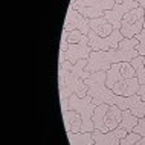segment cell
<instances>
[{"label":"cell","mask_w":145,"mask_h":145,"mask_svg":"<svg viewBox=\"0 0 145 145\" xmlns=\"http://www.w3.org/2000/svg\"><path fill=\"white\" fill-rule=\"evenodd\" d=\"M139 40L138 38H122L116 49H108V50H93L90 54L87 66H86L83 76L84 80L89 78L92 73L99 72V70H105L107 72L112 64H118V63L124 61H131L136 57H139L138 52Z\"/></svg>","instance_id":"cell-1"},{"label":"cell","mask_w":145,"mask_h":145,"mask_svg":"<svg viewBox=\"0 0 145 145\" xmlns=\"http://www.w3.org/2000/svg\"><path fill=\"white\" fill-rule=\"evenodd\" d=\"M87 66V60H81L76 64H70L63 57H58V92H60L61 112L67 110V98L76 95L80 98L87 96L89 87L81 76Z\"/></svg>","instance_id":"cell-2"},{"label":"cell","mask_w":145,"mask_h":145,"mask_svg":"<svg viewBox=\"0 0 145 145\" xmlns=\"http://www.w3.org/2000/svg\"><path fill=\"white\" fill-rule=\"evenodd\" d=\"M105 76H107V72L105 70H99V72L92 73L89 78L84 80L89 87L87 95L92 98L95 105H99V104L115 105L116 104L118 95H115L113 90L105 86Z\"/></svg>","instance_id":"cell-3"},{"label":"cell","mask_w":145,"mask_h":145,"mask_svg":"<svg viewBox=\"0 0 145 145\" xmlns=\"http://www.w3.org/2000/svg\"><path fill=\"white\" fill-rule=\"evenodd\" d=\"M96 105L93 104L92 98L89 95L84 98H80L76 95H70L67 98V110H75L83 118V130L81 131H95V125H93V112H95Z\"/></svg>","instance_id":"cell-4"},{"label":"cell","mask_w":145,"mask_h":145,"mask_svg":"<svg viewBox=\"0 0 145 145\" xmlns=\"http://www.w3.org/2000/svg\"><path fill=\"white\" fill-rule=\"evenodd\" d=\"M73 6L83 17L93 20V18L103 17L105 11H110L116 5L115 0H76L75 3H69Z\"/></svg>","instance_id":"cell-5"},{"label":"cell","mask_w":145,"mask_h":145,"mask_svg":"<svg viewBox=\"0 0 145 145\" xmlns=\"http://www.w3.org/2000/svg\"><path fill=\"white\" fill-rule=\"evenodd\" d=\"M144 22H145V12L144 8L138 6L127 12L121 23V32L125 38H135L138 34L142 32L144 29Z\"/></svg>","instance_id":"cell-6"},{"label":"cell","mask_w":145,"mask_h":145,"mask_svg":"<svg viewBox=\"0 0 145 145\" xmlns=\"http://www.w3.org/2000/svg\"><path fill=\"white\" fill-rule=\"evenodd\" d=\"M87 37H89V46L92 48V50H108V49H116L119 46L121 40L124 38V35L121 32V29H115L113 34L108 35V37H99L90 29Z\"/></svg>","instance_id":"cell-7"},{"label":"cell","mask_w":145,"mask_h":145,"mask_svg":"<svg viewBox=\"0 0 145 145\" xmlns=\"http://www.w3.org/2000/svg\"><path fill=\"white\" fill-rule=\"evenodd\" d=\"M138 6H139V3L136 0H124L122 3H116L110 11H105L104 17L112 23V26L115 29H121V23H122L124 15Z\"/></svg>","instance_id":"cell-8"},{"label":"cell","mask_w":145,"mask_h":145,"mask_svg":"<svg viewBox=\"0 0 145 145\" xmlns=\"http://www.w3.org/2000/svg\"><path fill=\"white\" fill-rule=\"evenodd\" d=\"M63 29L64 31H73V29H80L84 35H87L90 32V20L89 18L83 17L73 6L69 5L67 14H66V20L64 25H63Z\"/></svg>","instance_id":"cell-9"},{"label":"cell","mask_w":145,"mask_h":145,"mask_svg":"<svg viewBox=\"0 0 145 145\" xmlns=\"http://www.w3.org/2000/svg\"><path fill=\"white\" fill-rule=\"evenodd\" d=\"M92 52L93 50L89 46V43H78V44H69L66 52H60L58 57H63L70 64H76L81 60H89Z\"/></svg>","instance_id":"cell-10"},{"label":"cell","mask_w":145,"mask_h":145,"mask_svg":"<svg viewBox=\"0 0 145 145\" xmlns=\"http://www.w3.org/2000/svg\"><path fill=\"white\" fill-rule=\"evenodd\" d=\"M139 89H140V83L136 76L133 78H125L121 80L112 87L113 93L118 96H133V95H139Z\"/></svg>","instance_id":"cell-11"},{"label":"cell","mask_w":145,"mask_h":145,"mask_svg":"<svg viewBox=\"0 0 145 145\" xmlns=\"http://www.w3.org/2000/svg\"><path fill=\"white\" fill-rule=\"evenodd\" d=\"M121 121H122V110H121L118 105H110L108 110L105 112L104 119H103V127H101L99 131L103 133H108L113 131L119 127Z\"/></svg>","instance_id":"cell-12"},{"label":"cell","mask_w":145,"mask_h":145,"mask_svg":"<svg viewBox=\"0 0 145 145\" xmlns=\"http://www.w3.org/2000/svg\"><path fill=\"white\" fill-rule=\"evenodd\" d=\"M63 113V121H64L66 133H81L83 130V118L75 110H64Z\"/></svg>","instance_id":"cell-13"},{"label":"cell","mask_w":145,"mask_h":145,"mask_svg":"<svg viewBox=\"0 0 145 145\" xmlns=\"http://www.w3.org/2000/svg\"><path fill=\"white\" fill-rule=\"evenodd\" d=\"M90 29L95 34H98L99 37H108V35H112L113 31H115V28L112 26V23L108 22L104 15L90 20Z\"/></svg>","instance_id":"cell-14"},{"label":"cell","mask_w":145,"mask_h":145,"mask_svg":"<svg viewBox=\"0 0 145 145\" xmlns=\"http://www.w3.org/2000/svg\"><path fill=\"white\" fill-rule=\"evenodd\" d=\"M92 135H93V145H119L121 142V139L118 138L115 130L108 131V133L95 130V131H92Z\"/></svg>","instance_id":"cell-15"},{"label":"cell","mask_w":145,"mask_h":145,"mask_svg":"<svg viewBox=\"0 0 145 145\" xmlns=\"http://www.w3.org/2000/svg\"><path fill=\"white\" fill-rule=\"evenodd\" d=\"M70 145H93V135L89 131L81 133H67Z\"/></svg>","instance_id":"cell-16"},{"label":"cell","mask_w":145,"mask_h":145,"mask_svg":"<svg viewBox=\"0 0 145 145\" xmlns=\"http://www.w3.org/2000/svg\"><path fill=\"white\" fill-rule=\"evenodd\" d=\"M138 122H139V118L133 116L130 110H122V121L119 124V128H122L127 133H133Z\"/></svg>","instance_id":"cell-17"},{"label":"cell","mask_w":145,"mask_h":145,"mask_svg":"<svg viewBox=\"0 0 145 145\" xmlns=\"http://www.w3.org/2000/svg\"><path fill=\"white\" fill-rule=\"evenodd\" d=\"M124 80L122 73H121V67H119V63L118 64H112L110 69L107 70V76H105V86L108 89H112L118 81Z\"/></svg>","instance_id":"cell-18"},{"label":"cell","mask_w":145,"mask_h":145,"mask_svg":"<svg viewBox=\"0 0 145 145\" xmlns=\"http://www.w3.org/2000/svg\"><path fill=\"white\" fill-rule=\"evenodd\" d=\"M108 107L110 105L108 104H99L95 107V112H93V125H95V130H101V127H103V119H104V115L105 112L108 110Z\"/></svg>","instance_id":"cell-19"},{"label":"cell","mask_w":145,"mask_h":145,"mask_svg":"<svg viewBox=\"0 0 145 145\" xmlns=\"http://www.w3.org/2000/svg\"><path fill=\"white\" fill-rule=\"evenodd\" d=\"M67 41L69 44H78V43H89V37L84 35L80 29H73L67 32Z\"/></svg>","instance_id":"cell-20"},{"label":"cell","mask_w":145,"mask_h":145,"mask_svg":"<svg viewBox=\"0 0 145 145\" xmlns=\"http://www.w3.org/2000/svg\"><path fill=\"white\" fill-rule=\"evenodd\" d=\"M142 138L140 135H138V133H128L125 138H122L121 139V142H119V145H135V142H138V140Z\"/></svg>","instance_id":"cell-21"},{"label":"cell","mask_w":145,"mask_h":145,"mask_svg":"<svg viewBox=\"0 0 145 145\" xmlns=\"http://www.w3.org/2000/svg\"><path fill=\"white\" fill-rule=\"evenodd\" d=\"M135 38H138V40H139V46H138V52H139V55H140V57H144V55H145V28L142 29V32L138 34Z\"/></svg>","instance_id":"cell-22"},{"label":"cell","mask_w":145,"mask_h":145,"mask_svg":"<svg viewBox=\"0 0 145 145\" xmlns=\"http://www.w3.org/2000/svg\"><path fill=\"white\" fill-rule=\"evenodd\" d=\"M133 131L138 133V135H140V136H145V116L139 119L138 125L135 127V130H133Z\"/></svg>","instance_id":"cell-23"},{"label":"cell","mask_w":145,"mask_h":145,"mask_svg":"<svg viewBox=\"0 0 145 145\" xmlns=\"http://www.w3.org/2000/svg\"><path fill=\"white\" fill-rule=\"evenodd\" d=\"M139 95L140 98L145 101V84H140V89H139Z\"/></svg>","instance_id":"cell-24"},{"label":"cell","mask_w":145,"mask_h":145,"mask_svg":"<svg viewBox=\"0 0 145 145\" xmlns=\"http://www.w3.org/2000/svg\"><path fill=\"white\" fill-rule=\"evenodd\" d=\"M136 2L139 3V6L144 8V12H145V0H136ZM144 28H145V22H144Z\"/></svg>","instance_id":"cell-25"},{"label":"cell","mask_w":145,"mask_h":145,"mask_svg":"<svg viewBox=\"0 0 145 145\" xmlns=\"http://www.w3.org/2000/svg\"><path fill=\"white\" fill-rule=\"evenodd\" d=\"M135 145H145V136H142L138 142H135Z\"/></svg>","instance_id":"cell-26"},{"label":"cell","mask_w":145,"mask_h":145,"mask_svg":"<svg viewBox=\"0 0 145 145\" xmlns=\"http://www.w3.org/2000/svg\"><path fill=\"white\" fill-rule=\"evenodd\" d=\"M115 2H116V3H122L124 0H115Z\"/></svg>","instance_id":"cell-27"}]
</instances>
